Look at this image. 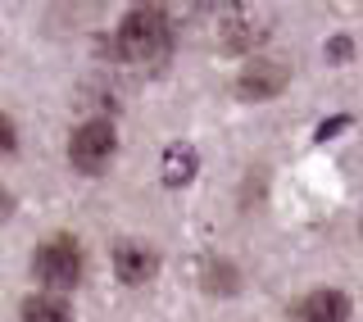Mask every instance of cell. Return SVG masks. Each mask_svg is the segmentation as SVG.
<instances>
[{
	"label": "cell",
	"instance_id": "cell-1",
	"mask_svg": "<svg viewBox=\"0 0 363 322\" xmlns=\"http://www.w3.org/2000/svg\"><path fill=\"white\" fill-rule=\"evenodd\" d=\"M118 50L132 64H159L173 50V23L159 5H136L118 23Z\"/></svg>",
	"mask_w": 363,
	"mask_h": 322
},
{
	"label": "cell",
	"instance_id": "cell-2",
	"mask_svg": "<svg viewBox=\"0 0 363 322\" xmlns=\"http://www.w3.org/2000/svg\"><path fill=\"white\" fill-rule=\"evenodd\" d=\"M32 272H37L41 286H50V291H73V286L82 282V250H77L73 240L55 236L32 255Z\"/></svg>",
	"mask_w": 363,
	"mask_h": 322
},
{
	"label": "cell",
	"instance_id": "cell-3",
	"mask_svg": "<svg viewBox=\"0 0 363 322\" xmlns=\"http://www.w3.org/2000/svg\"><path fill=\"white\" fill-rule=\"evenodd\" d=\"M113 150H118V141H113V128H109L105 118L82 123V128L73 132V141H68V159H73V168L77 172H91V177L109 168Z\"/></svg>",
	"mask_w": 363,
	"mask_h": 322
},
{
	"label": "cell",
	"instance_id": "cell-4",
	"mask_svg": "<svg viewBox=\"0 0 363 322\" xmlns=\"http://www.w3.org/2000/svg\"><path fill=\"white\" fill-rule=\"evenodd\" d=\"M286 82H291V68L286 64H277V60H250L241 68V77H236V91H241L245 100H272Z\"/></svg>",
	"mask_w": 363,
	"mask_h": 322
},
{
	"label": "cell",
	"instance_id": "cell-5",
	"mask_svg": "<svg viewBox=\"0 0 363 322\" xmlns=\"http://www.w3.org/2000/svg\"><path fill=\"white\" fill-rule=\"evenodd\" d=\"M113 268H118V282L145 286V282H155V272H159V255L150 245H141V240H123V245L113 250Z\"/></svg>",
	"mask_w": 363,
	"mask_h": 322
},
{
	"label": "cell",
	"instance_id": "cell-6",
	"mask_svg": "<svg viewBox=\"0 0 363 322\" xmlns=\"http://www.w3.org/2000/svg\"><path fill=\"white\" fill-rule=\"evenodd\" d=\"M345 318H350V300L340 291H313L295 309V322H345Z\"/></svg>",
	"mask_w": 363,
	"mask_h": 322
},
{
	"label": "cell",
	"instance_id": "cell-7",
	"mask_svg": "<svg viewBox=\"0 0 363 322\" xmlns=\"http://www.w3.org/2000/svg\"><path fill=\"white\" fill-rule=\"evenodd\" d=\"M196 168H200L196 145H182V141H173V145L164 150V182H168V187H186V182L196 177Z\"/></svg>",
	"mask_w": 363,
	"mask_h": 322
},
{
	"label": "cell",
	"instance_id": "cell-8",
	"mask_svg": "<svg viewBox=\"0 0 363 322\" xmlns=\"http://www.w3.org/2000/svg\"><path fill=\"white\" fill-rule=\"evenodd\" d=\"M227 18H232V23H223V37H218L223 50H250V45H259V41L268 37V32L255 28V23L241 14V9H227Z\"/></svg>",
	"mask_w": 363,
	"mask_h": 322
},
{
	"label": "cell",
	"instance_id": "cell-9",
	"mask_svg": "<svg viewBox=\"0 0 363 322\" xmlns=\"http://www.w3.org/2000/svg\"><path fill=\"white\" fill-rule=\"evenodd\" d=\"M23 322H73V313L60 295H32L23 300Z\"/></svg>",
	"mask_w": 363,
	"mask_h": 322
},
{
	"label": "cell",
	"instance_id": "cell-10",
	"mask_svg": "<svg viewBox=\"0 0 363 322\" xmlns=\"http://www.w3.org/2000/svg\"><path fill=\"white\" fill-rule=\"evenodd\" d=\"M204 291L232 295L236 291V268H232V263H209V268H204Z\"/></svg>",
	"mask_w": 363,
	"mask_h": 322
},
{
	"label": "cell",
	"instance_id": "cell-11",
	"mask_svg": "<svg viewBox=\"0 0 363 322\" xmlns=\"http://www.w3.org/2000/svg\"><path fill=\"white\" fill-rule=\"evenodd\" d=\"M350 123H354V118H350V113H336V118L318 123V132H313V136H318V141H332V136H336V132H345Z\"/></svg>",
	"mask_w": 363,
	"mask_h": 322
},
{
	"label": "cell",
	"instance_id": "cell-12",
	"mask_svg": "<svg viewBox=\"0 0 363 322\" xmlns=\"http://www.w3.org/2000/svg\"><path fill=\"white\" fill-rule=\"evenodd\" d=\"M18 145V136H14V123L5 118V113H0V155H9Z\"/></svg>",
	"mask_w": 363,
	"mask_h": 322
},
{
	"label": "cell",
	"instance_id": "cell-13",
	"mask_svg": "<svg viewBox=\"0 0 363 322\" xmlns=\"http://www.w3.org/2000/svg\"><path fill=\"white\" fill-rule=\"evenodd\" d=\"M327 55H332V60H345V55H350V41H345V37H336L332 45H327Z\"/></svg>",
	"mask_w": 363,
	"mask_h": 322
},
{
	"label": "cell",
	"instance_id": "cell-14",
	"mask_svg": "<svg viewBox=\"0 0 363 322\" xmlns=\"http://www.w3.org/2000/svg\"><path fill=\"white\" fill-rule=\"evenodd\" d=\"M9 209H14V195H9V191H0V223L9 218Z\"/></svg>",
	"mask_w": 363,
	"mask_h": 322
}]
</instances>
